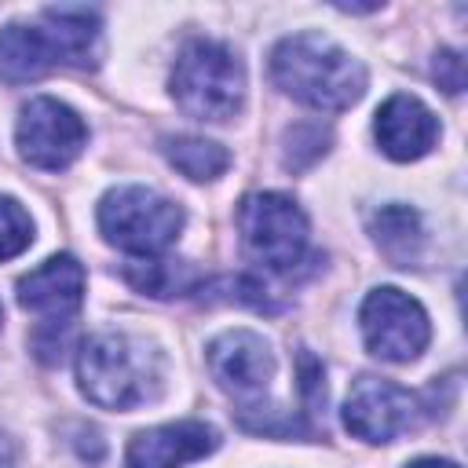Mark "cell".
<instances>
[{
    "label": "cell",
    "mask_w": 468,
    "mask_h": 468,
    "mask_svg": "<svg viewBox=\"0 0 468 468\" xmlns=\"http://www.w3.org/2000/svg\"><path fill=\"white\" fill-rule=\"evenodd\" d=\"M369 230H373V241L380 245V252L395 267H413L420 260L424 227H420L417 208H410V205H384L380 212H373Z\"/></svg>",
    "instance_id": "cell-15"
},
{
    "label": "cell",
    "mask_w": 468,
    "mask_h": 468,
    "mask_svg": "<svg viewBox=\"0 0 468 468\" xmlns=\"http://www.w3.org/2000/svg\"><path fill=\"white\" fill-rule=\"evenodd\" d=\"M55 69L51 44L37 22H11L0 29V80L29 84Z\"/></svg>",
    "instance_id": "cell-14"
},
{
    "label": "cell",
    "mask_w": 468,
    "mask_h": 468,
    "mask_svg": "<svg viewBox=\"0 0 468 468\" xmlns=\"http://www.w3.org/2000/svg\"><path fill=\"white\" fill-rule=\"evenodd\" d=\"M161 154L168 157V165L176 172H183L194 183L219 179L230 165V154L219 143L201 139V135H168V139H161Z\"/></svg>",
    "instance_id": "cell-16"
},
{
    "label": "cell",
    "mask_w": 468,
    "mask_h": 468,
    "mask_svg": "<svg viewBox=\"0 0 468 468\" xmlns=\"http://www.w3.org/2000/svg\"><path fill=\"white\" fill-rule=\"evenodd\" d=\"M406 468H461V464H453V461H442V457H417V461H410Z\"/></svg>",
    "instance_id": "cell-21"
},
{
    "label": "cell",
    "mask_w": 468,
    "mask_h": 468,
    "mask_svg": "<svg viewBox=\"0 0 468 468\" xmlns=\"http://www.w3.org/2000/svg\"><path fill=\"white\" fill-rule=\"evenodd\" d=\"M208 373L234 399H260L274 377V351L252 329H227L208 344Z\"/></svg>",
    "instance_id": "cell-9"
},
{
    "label": "cell",
    "mask_w": 468,
    "mask_h": 468,
    "mask_svg": "<svg viewBox=\"0 0 468 468\" xmlns=\"http://www.w3.org/2000/svg\"><path fill=\"white\" fill-rule=\"evenodd\" d=\"M15 143L26 165L40 172H62L80 157L88 143V128L73 106L51 95H37L18 110Z\"/></svg>",
    "instance_id": "cell-7"
},
{
    "label": "cell",
    "mask_w": 468,
    "mask_h": 468,
    "mask_svg": "<svg viewBox=\"0 0 468 468\" xmlns=\"http://www.w3.org/2000/svg\"><path fill=\"white\" fill-rule=\"evenodd\" d=\"M161 355L154 344L132 333H91L77 351V380L99 410H135L161 391Z\"/></svg>",
    "instance_id": "cell-2"
},
{
    "label": "cell",
    "mask_w": 468,
    "mask_h": 468,
    "mask_svg": "<svg viewBox=\"0 0 468 468\" xmlns=\"http://www.w3.org/2000/svg\"><path fill=\"white\" fill-rule=\"evenodd\" d=\"M329 150V132L322 124H296L285 132V168H307Z\"/></svg>",
    "instance_id": "cell-19"
},
{
    "label": "cell",
    "mask_w": 468,
    "mask_h": 468,
    "mask_svg": "<svg viewBox=\"0 0 468 468\" xmlns=\"http://www.w3.org/2000/svg\"><path fill=\"white\" fill-rule=\"evenodd\" d=\"M219 446V435L205 420H172L143 428L124 450V468H183L208 457Z\"/></svg>",
    "instance_id": "cell-11"
},
{
    "label": "cell",
    "mask_w": 468,
    "mask_h": 468,
    "mask_svg": "<svg viewBox=\"0 0 468 468\" xmlns=\"http://www.w3.org/2000/svg\"><path fill=\"white\" fill-rule=\"evenodd\" d=\"M358 325L366 347L384 362H413L431 340L428 311L395 285H380L362 300Z\"/></svg>",
    "instance_id": "cell-6"
},
{
    "label": "cell",
    "mask_w": 468,
    "mask_h": 468,
    "mask_svg": "<svg viewBox=\"0 0 468 468\" xmlns=\"http://www.w3.org/2000/svg\"><path fill=\"white\" fill-rule=\"evenodd\" d=\"M431 77H435V84H439L446 95H461V91H464V58H461L457 51H450V48L435 51V58H431Z\"/></svg>",
    "instance_id": "cell-20"
},
{
    "label": "cell",
    "mask_w": 468,
    "mask_h": 468,
    "mask_svg": "<svg viewBox=\"0 0 468 468\" xmlns=\"http://www.w3.org/2000/svg\"><path fill=\"white\" fill-rule=\"evenodd\" d=\"M18 303L40 318V325H73L84 303V267L58 252L18 278Z\"/></svg>",
    "instance_id": "cell-10"
},
{
    "label": "cell",
    "mask_w": 468,
    "mask_h": 468,
    "mask_svg": "<svg viewBox=\"0 0 468 468\" xmlns=\"http://www.w3.org/2000/svg\"><path fill=\"white\" fill-rule=\"evenodd\" d=\"M417 424V395L388 377L362 373L344 402V428L362 442H395Z\"/></svg>",
    "instance_id": "cell-8"
},
{
    "label": "cell",
    "mask_w": 468,
    "mask_h": 468,
    "mask_svg": "<svg viewBox=\"0 0 468 468\" xmlns=\"http://www.w3.org/2000/svg\"><path fill=\"white\" fill-rule=\"evenodd\" d=\"M37 26L44 29L55 66H73V69H95L102 58V18L95 7L80 4H55L44 7Z\"/></svg>",
    "instance_id": "cell-12"
},
{
    "label": "cell",
    "mask_w": 468,
    "mask_h": 468,
    "mask_svg": "<svg viewBox=\"0 0 468 468\" xmlns=\"http://www.w3.org/2000/svg\"><path fill=\"white\" fill-rule=\"evenodd\" d=\"M0 468H15V442L0 431Z\"/></svg>",
    "instance_id": "cell-22"
},
{
    "label": "cell",
    "mask_w": 468,
    "mask_h": 468,
    "mask_svg": "<svg viewBox=\"0 0 468 468\" xmlns=\"http://www.w3.org/2000/svg\"><path fill=\"white\" fill-rule=\"evenodd\" d=\"M172 99L194 121H230L245 99V66L223 40L194 37L172 66Z\"/></svg>",
    "instance_id": "cell-3"
},
{
    "label": "cell",
    "mask_w": 468,
    "mask_h": 468,
    "mask_svg": "<svg viewBox=\"0 0 468 468\" xmlns=\"http://www.w3.org/2000/svg\"><path fill=\"white\" fill-rule=\"evenodd\" d=\"M238 230H241L245 252L274 274L296 271L307 256L311 227L303 208L289 194H278V190L249 194L238 208Z\"/></svg>",
    "instance_id": "cell-5"
},
{
    "label": "cell",
    "mask_w": 468,
    "mask_h": 468,
    "mask_svg": "<svg viewBox=\"0 0 468 468\" xmlns=\"http://www.w3.org/2000/svg\"><path fill=\"white\" fill-rule=\"evenodd\" d=\"M0 322H4V307H0Z\"/></svg>",
    "instance_id": "cell-23"
},
{
    "label": "cell",
    "mask_w": 468,
    "mask_h": 468,
    "mask_svg": "<svg viewBox=\"0 0 468 468\" xmlns=\"http://www.w3.org/2000/svg\"><path fill=\"white\" fill-rule=\"evenodd\" d=\"M271 77L289 99L318 113H340L366 91L362 62L322 33H292L278 40L271 51Z\"/></svg>",
    "instance_id": "cell-1"
},
{
    "label": "cell",
    "mask_w": 468,
    "mask_h": 468,
    "mask_svg": "<svg viewBox=\"0 0 468 468\" xmlns=\"http://www.w3.org/2000/svg\"><path fill=\"white\" fill-rule=\"evenodd\" d=\"M33 241V219L29 212L15 201L0 194V260H15L29 249Z\"/></svg>",
    "instance_id": "cell-18"
},
{
    "label": "cell",
    "mask_w": 468,
    "mask_h": 468,
    "mask_svg": "<svg viewBox=\"0 0 468 468\" xmlns=\"http://www.w3.org/2000/svg\"><path fill=\"white\" fill-rule=\"evenodd\" d=\"M373 135L391 161H417L439 139V117L417 95H391L377 110Z\"/></svg>",
    "instance_id": "cell-13"
},
{
    "label": "cell",
    "mask_w": 468,
    "mask_h": 468,
    "mask_svg": "<svg viewBox=\"0 0 468 468\" xmlns=\"http://www.w3.org/2000/svg\"><path fill=\"white\" fill-rule=\"evenodd\" d=\"M186 216L183 208L143 186V183H124V186H113L102 194L99 201V230L110 245L124 249V252H135V256H157L165 252L179 230H183Z\"/></svg>",
    "instance_id": "cell-4"
},
{
    "label": "cell",
    "mask_w": 468,
    "mask_h": 468,
    "mask_svg": "<svg viewBox=\"0 0 468 468\" xmlns=\"http://www.w3.org/2000/svg\"><path fill=\"white\" fill-rule=\"evenodd\" d=\"M124 278L146 292V296H157V300H168V296H183V292H194L197 289V271L183 260H154V256H143L135 263L124 267Z\"/></svg>",
    "instance_id": "cell-17"
}]
</instances>
